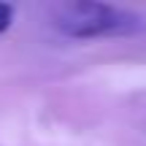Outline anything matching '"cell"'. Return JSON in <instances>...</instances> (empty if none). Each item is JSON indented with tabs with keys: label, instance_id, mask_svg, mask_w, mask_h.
<instances>
[{
	"label": "cell",
	"instance_id": "cell-1",
	"mask_svg": "<svg viewBox=\"0 0 146 146\" xmlns=\"http://www.w3.org/2000/svg\"><path fill=\"white\" fill-rule=\"evenodd\" d=\"M54 25L68 38H106V35H130L141 30L143 19L133 11L116 8L95 0L65 3L54 11Z\"/></svg>",
	"mask_w": 146,
	"mask_h": 146
},
{
	"label": "cell",
	"instance_id": "cell-2",
	"mask_svg": "<svg viewBox=\"0 0 146 146\" xmlns=\"http://www.w3.org/2000/svg\"><path fill=\"white\" fill-rule=\"evenodd\" d=\"M14 22V5L8 3H0V33H5Z\"/></svg>",
	"mask_w": 146,
	"mask_h": 146
}]
</instances>
